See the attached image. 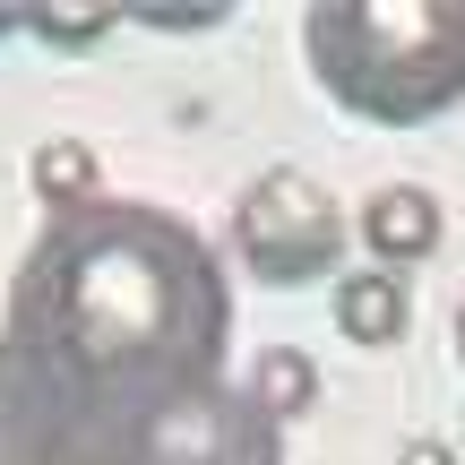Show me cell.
Returning <instances> with one entry per match:
<instances>
[{
	"label": "cell",
	"mask_w": 465,
	"mask_h": 465,
	"mask_svg": "<svg viewBox=\"0 0 465 465\" xmlns=\"http://www.w3.org/2000/svg\"><path fill=\"white\" fill-rule=\"evenodd\" d=\"M302 44L311 78L388 130H414L465 95V0H319Z\"/></svg>",
	"instance_id": "cell-1"
},
{
	"label": "cell",
	"mask_w": 465,
	"mask_h": 465,
	"mask_svg": "<svg viewBox=\"0 0 465 465\" xmlns=\"http://www.w3.org/2000/svg\"><path fill=\"white\" fill-rule=\"evenodd\" d=\"M232 250L259 284H311L345 250V216L311 173H259L232 207Z\"/></svg>",
	"instance_id": "cell-2"
},
{
	"label": "cell",
	"mask_w": 465,
	"mask_h": 465,
	"mask_svg": "<svg viewBox=\"0 0 465 465\" xmlns=\"http://www.w3.org/2000/svg\"><path fill=\"white\" fill-rule=\"evenodd\" d=\"M78 267L86 276L69 284V302H78V328H86V362H121V353L155 345V328H164V276L147 259H121V250L78 259Z\"/></svg>",
	"instance_id": "cell-3"
},
{
	"label": "cell",
	"mask_w": 465,
	"mask_h": 465,
	"mask_svg": "<svg viewBox=\"0 0 465 465\" xmlns=\"http://www.w3.org/2000/svg\"><path fill=\"white\" fill-rule=\"evenodd\" d=\"M362 250L388 267V276L414 267V259H431V250H440V199H431V190H414V182L362 199Z\"/></svg>",
	"instance_id": "cell-4"
},
{
	"label": "cell",
	"mask_w": 465,
	"mask_h": 465,
	"mask_svg": "<svg viewBox=\"0 0 465 465\" xmlns=\"http://www.w3.org/2000/svg\"><path fill=\"white\" fill-rule=\"evenodd\" d=\"M336 328H345L353 345H397L405 336V276H388V267L336 276Z\"/></svg>",
	"instance_id": "cell-5"
},
{
	"label": "cell",
	"mask_w": 465,
	"mask_h": 465,
	"mask_svg": "<svg viewBox=\"0 0 465 465\" xmlns=\"http://www.w3.org/2000/svg\"><path fill=\"white\" fill-rule=\"evenodd\" d=\"M250 405H259L267 422L311 414V405H319V362H311V353H293V345H267L259 362H250Z\"/></svg>",
	"instance_id": "cell-6"
},
{
	"label": "cell",
	"mask_w": 465,
	"mask_h": 465,
	"mask_svg": "<svg viewBox=\"0 0 465 465\" xmlns=\"http://www.w3.org/2000/svg\"><path fill=\"white\" fill-rule=\"evenodd\" d=\"M35 190H44L52 207H78L86 190H95V155H86L78 138H52V147L35 155Z\"/></svg>",
	"instance_id": "cell-7"
},
{
	"label": "cell",
	"mask_w": 465,
	"mask_h": 465,
	"mask_svg": "<svg viewBox=\"0 0 465 465\" xmlns=\"http://www.w3.org/2000/svg\"><path fill=\"white\" fill-rule=\"evenodd\" d=\"M17 26H35V35H61V44H95L104 26H113V9H17Z\"/></svg>",
	"instance_id": "cell-8"
},
{
	"label": "cell",
	"mask_w": 465,
	"mask_h": 465,
	"mask_svg": "<svg viewBox=\"0 0 465 465\" xmlns=\"http://www.w3.org/2000/svg\"><path fill=\"white\" fill-rule=\"evenodd\" d=\"M405 465H457V457L440 449V440H414V449H405Z\"/></svg>",
	"instance_id": "cell-9"
}]
</instances>
